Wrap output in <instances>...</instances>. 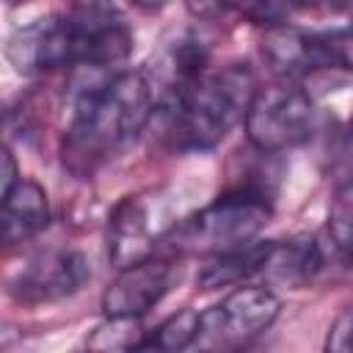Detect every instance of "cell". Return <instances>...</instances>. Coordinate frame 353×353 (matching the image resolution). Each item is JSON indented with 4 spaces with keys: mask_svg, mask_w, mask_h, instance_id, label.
Returning a JSON list of instances; mask_svg holds the SVG:
<instances>
[{
    "mask_svg": "<svg viewBox=\"0 0 353 353\" xmlns=\"http://www.w3.org/2000/svg\"><path fill=\"white\" fill-rule=\"evenodd\" d=\"M135 44L113 0H77L66 14L19 28L8 39V61L17 72H52L63 66L105 69L121 63Z\"/></svg>",
    "mask_w": 353,
    "mask_h": 353,
    "instance_id": "6da1fadb",
    "label": "cell"
},
{
    "mask_svg": "<svg viewBox=\"0 0 353 353\" xmlns=\"http://www.w3.org/2000/svg\"><path fill=\"white\" fill-rule=\"evenodd\" d=\"M157 113V94L146 72H116L77 94L63 135V165L91 174L130 143Z\"/></svg>",
    "mask_w": 353,
    "mask_h": 353,
    "instance_id": "7a4b0ae2",
    "label": "cell"
},
{
    "mask_svg": "<svg viewBox=\"0 0 353 353\" xmlns=\"http://www.w3.org/2000/svg\"><path fill=\"white\" fill-rule=\"evenodd\" d=\"M256 80L248 63L204 69L176 91L160 99L165 141L179 152H204L218 146L234 124L245 119Z\"/></svg>",
    "mask_w": 353,
    "mask_h": 353,
    "instance_id": "3957f363",
    "label": "cell"
},
{
    "mask_svg": "<svg viewBox=\"0 0 353 353\" xmlns=\"http://www.w3.org/2000/svg\"><path fill=\"white\" fill-rule=\"evenodd\" d=\"M273 207L259 188H234L201 210L176 221L163 243H168L176 254H201L212 256L221 251H232L248 240H256L259 232L270 223Z\"/></svg>",
    "mask_w": 353,
    "mask_h": 353,
    "instance_id": "277c9868",
    "label": "cell"
},
{
    "mask_svg": "<svg viewBox=\"0 0 353 353\" xmlns=\"http://www.w3.org/2000/svg\"><path fill=\"white\" fill-rule=\"evenodd\" d=\"M314 102L312 97L287 77L268 85H256L245 110V138L259 154L290 152L312 138L314 130Z\"/></svg>",
    "mask_w": 353,
    "mask_h": 353,
    "instance_id": "5b68a950",
    "label": "cell"
},
{
    "mask_svg": "<svg viewBox=\"0 0 353 353\" xmlns=\"http://www.w3.org/2000/svg\"><path fill=\"white\" fill-rule=\"evenodd\" d=\"M281 301L270 287L234 284L218 303L199 312V336L193 347L234 350L262 336L279 317Z\"/></svg>",
    "mask_w": 353,
    "mask_h": 353,
    "instance_id": "8992f818",
    "label": "cell"
},
{
    "mask_svg": "<svg viewBox=\"0 0 353 353\" xmlns=\"http://www.w3.org/2000/svg\"><path fill=\"white\" fill-rule=\"evenodd\" d=\"M88 279V259L77 248H50L33 254L11 279L8 290L17 301L47 303L74 295Z\"/></svg>",
    "mask_w": 353,
    "mask_h": 353,
    "instance_id": "52a82bcc",
    "label": "cell"
},
{
    "mask_svg": "<svg viewBox=\"0 0 353 353\" xmlns=\"http://www.w3.org/2000/svg\"><path fill=\"white\" fill-rule=\"evenodd\" d=\"M176 279V265L171 256H141L121 265L113 281L102 292L105 317H143L154 309Z\"/></svg>",
    "mask_w": 353,
    "mask_h": 353,
    "instance_id": "ba28073f",
    "label": "cell"
},
{
    "mask_svg": "<svg viewBox=\"0 0 353 353\" xmlns=\"http://www.w3.org/2000/svg\"><path fill=\"white\" fill-rule=\"evenodd\" d=\"M262 58L273 66L279 77H287V80H295L306 72L328 66L320 33H303L298 28H290L287 22L265 28Z\"/></svg>",
    "mask_w": 353,
    "mask_h": 353,
    "instance_id": "9c48e42d",
    "label": "cell"
},
{
    "mask_svg": "<svg viewBox=\"0 0 353 353\" xmlns=\"http://www.w3.org/2000/svg\"><path fill=\"white\" fill-rule=\"evenodd\" d=\"M0 201H3L0 221H3V243L6 245L25 243L47 229L50 201L39 182L22 176L6 196H0Z\"/></svg>",
    "mask_w": 353,
    "mask_h": 353,
    "instance_id": "30bf717a",
    "label": "cell"
},
{
    "mask_svg": "<svg viewBox=\"0 0 353 353\" xmlns=\"http://www.w3.org/2000/svg\"><path fill=\"white\" fill-rule=\"evenodd\" d=\"M273 240H248L232 251H221L207 256V262L201 265V270L196 273V284L204 290H215V287H229V284H243L248 276L262 273L265 259L270 254Z\"/></svg>",
    "mask_w": 353,
    "mask_h": 353,
    "instance_id": "8fae6325",
    "label": "cell"
},
{
    "mask_svg": "<svg viewBox=\"0 0 353 353\" xmlns=\"http://www.w3.org/2000/svg\"><path fill=\"white\" fill-rule=\"evenodd\" d=\"M320 268H323L320 245L312 237H295V240H273L262 273L270 276L273 281L301 287L312 281Z\"/></svg>",
    "mask_w": 353,
    "mask_h": 353,
    "instance_id": "7c38bea8",
    "label": "cell"
},
{
    "mask_svg": "<svg viewBox=\"0 0 353 353\" xmlns=\"http://www.w3.org/2000/svg\"><path fill=\"white\" fill-rule=\"evenodd\" d=\"M325 234L336 256L353 262V179L339 182L336 190L331 193Z\"/></svg>",
    "mask_w": 353,
    "mask_h": 353,
    "instance_id": "4fadbf2b",
    "label": "cell"
},
{
    "mask_svg": "<svg viewBox=\"0 0 353 353\" xmlns=\"http://www.w3.org/2000/svg\"><path fill=\"white\" fill-rule=\"evenodd\" d=\"M199 336V312L182 309L171 317H165L157 328L146 331L143 350H182L193 347Z\"/></svg>",
    "mask_w": 353,
    "mask_h": 353,
    "instance_id": "5bb4252c",
    "label": "cell"
},
{
    "mask_svg": "<svg viewBox=\"0 0 353 353\" xmlns=\"http://www.w3.org/2000/svg\"><path fill=\"white\" fill-rule=\"evenodd\" d=\"M143 339L146 331L141 328V317H105L85 345L91 350H143Z\"/></svg>",
    "mask_w": 353,
    "mask_h": 353,
    "instance_id": "9a60e30c",
    "label": "cell"
},
{
    "mask_svg": "<svg viewBox=\"0 0 353 353\" xmlns=\"http://www.w3.org/2000/svg\"><path fill=\"white\" fill-rule=\"evenodd\" d=\"M323 0H254L251 6V17L256 22H262L265 28L268 25H281L287 22L295 11H303V8H312Z\"/></svg>",
    "mask_w": 353,
    "mask_h": 353,
    "instance_id": "2e32d148",
    "label": "cell"
},
{
    "mask_svg": "<svg viewBox=\"0 0 353 353\" xmlns=\"http://www.w3.org/2000/svg\"><path fill=\"white\" fill-rule=\"evenodd\" d=\"M323 50H325V63L334 69H347L353 72V28L320 33Z\"/></svg>",
    "mask_w": 353,
    "mask_h": 353,
    "instance_id": "e0dca14e",
    "label": "cell"
},
{
    "mask_svg": "<svg viewBox=\"0 0 353 353\" xmlns=\"http://www.w3.org/2000/svg\"><path fill=\"white\" fill-rule=\"evenodd\" d=\"M325 347L339 350V353H353V312H342L334 320L325 336Z\"/></svg>",
    "mask_w": 353,
    "mask_h": 353,
    "instance_id": "ac0fdd59",
    "label": "cell"
},
{
    "mask_svg": "<svg viewBox=\"0 0 353 353\" xmlns=\"http://www.w3.org/2000/svg\"><path fill=\"white\" fill-rule=\"evenodd\" d=\"M243 0H185V8L193 14V17H201V19H218L223 14H229L232 8H237Z\"/></svg>",
    "mask_w": 353,
    "mask_h": 353,
    "instance_id": "d6986e66",
    "label": "cell"
},
{
    "mask_svg": "<svg viewBox=\"0 0 353 353\" xmlns=\"http://www.w3.org/2000/svg\"><path fill=\"white\" fill-rule=\"evenodd\" d=\"M19 168H17V160L11 154V149L6 146L3 154H0V196H6L17 182H19Z\"/></svg>",
    "mask_w": 353,
    "mask_h": 353,
    "instance_id": "ffe728a7",
    "label": "cell"
},
{
    "mask_svg": "<svg viewBox=\"0 0 353 353\" xmlns=\"http://www.w3.org/2000/svg\"><path fill=\"white\" fill-rule=\"evenodd\" d=\"M350 141H353V119H350Z\"/></svg>",
    "mask_w": 353,
    "mask_h": 353,
    "instance_id": "44dd1931",
    "label": "cell"
}]
</instances>
